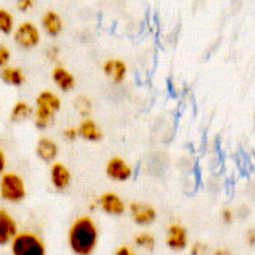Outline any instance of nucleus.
I'll return each mask as SVG.
<instances>
[{
    "mask_svg": "<svg viewBox=\"0 0 255 255\" xmlns=\"http://www.w3.org/2000/svg\"><path fill=\"white\" fill-rule=\"evenodd\" d=\"M69 242L76 253H91L97 242V228L94 222L87 216L78 218L70 229Z\"/></svg>",
    "mask_w": 255,
    "mask_h": 255,
    "instance_id": "f257e3e1",
    "label": "nucleus"
},
{
    "mask_svg": "<svg viewBox=\"0 0 255 255\" xmlns=\"http://www.w3.org/2000/svg\"><path fill=\"white\" fill-rule=\"evenodd\" d=\"M60 108L59 99L51 92H42L37 99L36 124L38 128H44L52 120L56 111Z\"/></svg>",
    "mask_w": 255,
    "mask_h": 255,
    "instance_id": "f03ea898",
    "label": "nucleus"
},
{
    "mask_svg": "<svg viewBox=\"0 0 255 255\" xmlns=\"http://www.w3.org/2000/svg\"><path fill=\"white\" fill-rule=\"evenodd\" d=\"M12 252L15 255H44L45 249L43 243L35 234L24 232L14 237Z\"/></svg>",
    "mask_w": 255,
    "mask_h": 255,
    "instance_id": "7ed1b4c3",
    "label": "nucleus"
},
{
    "mask_svg": "<svg viewBox=\"0 0 255 255\" xmlns=\"http://www.w3.org/2000/svg\"><path fill=\"white\" fill-rule=\"evenodd\" d=\"M40 31L31 21H23L14 30V40L22 48H33L40 41Z\"/></svg>",
    "mask_w": 255,
    "mask_h": 255,
    "instance_id": "20e7f679",
    "label": "nucleus"
},
{
    "mask_svg": "<svg viewBox=\"0 0 255 255\" xmlns=\"http://www.w3.org/2000/svg\"><path fill=\"white\" fill-rule=\"evenodd\" d=\"M0 192L3 198L10 201H18L25 195L24 183L15 173H6L1 179Z\"/></svg>",
    "mask_w": 255,
    "mask_h": 255,
    "instance_id": "39448f33",
    "label": "nucleus"
},
{
    "mask_svg": "<svg viewBox=\"0 0 255 255\" xmlns=\"http://www.w3.org/2000/svg\"><path fill=\"white\" fill-rule=\"evenodd\" d=\"M41 26L49 36L56 37L63 30L62 17L56 10H46L41 16Z\"/></svg>",
    "mask_w": 255,
    "mask_h": 255,
    "instance_id": "423d86ee",
    "label": "nucleus"
},
{
    "mask_svg": "<svg viewBox=\"0 0 255 255\" xmlns=\"http://www.w3.org/2000/svg\"><path fill=\"white\" fill-rule=\"evenodd\" d=\"M107 172L112 178L118 180H125L129 177L131 170L122 158L115 157L109 161L107 166Z\"/></svg>",
    "mask_w": 255,
    "mask_h": 255,
    "instance_id": "0eeeda50",
    "label": "nucleus"
},
{
    "mask_svg": "<svg viewBox=\"0 0 255 255\" xmlns=\"http://www.w3.org/2000/svg\"><path fill=\"white\" fill-rule=\"evenodd\" d=\"M130 210L133 215V219L138 224H147L155 218V211L150 206L138 203H132Z\"/></svg>",
    "mask_w": 255,
    "mask_h": 255,
    "instance_id": "6e6552de",
    "label": "nucleus"
},
{
    "mask_svg": "<svg viewBox=\"0 0 255 255\" xmlns=\"http://www.w3.org/2000/svg\"><path fill=\"white\" fill-rule=\"evenodd\" d=\"M15 233V221L6 211L0 209V243L7 242Z\"/></svg>",
    "mask_w": 255,
    "mask_h": 255,
    "instance_id": "1a4fd4ad",
    "label": "nucleus"
},
{
    "mask_svg": "<svg viewBox=\"0 0 255 255\" xmlns=\"http://www.w3.org/2000/svg\"><path fill=\"white\" fill-rule=\"evenodd\" d=\"M100 202L103 209L111 214H121L125 209V206L122 200L116 194L111 192L104 194L101 197Z\"/></svg>",
    "mask_w": 255,
    "mask_h": 255,
    "instance_id": "9d476101",
    "label": "nucleus"
},
{
    "mask_svg": "<svg viewBox=\"0 0 255 255\" xmlns=\"http://www.w3.org/2000/svg\"><path fill=\"white\" fill-rule=\"evenodd\" d=\"M167 244L173 249H182L186 244V233L184 228L173 224L168 229Z\"/></svg>",
    "mask_w": 255,
    "mask_h": 255,
    "instance_id": "9b49d317",
    "label": "nucleus"
},
{
    "mask_svg": "<svg viewBox=\"0 0 255 255\" xmlns=\"http://www.w3.org/2000/svg\"><path fill=\"white\" fill-rule=\"evenodd\" d=\"M51 178L54 185L59 188H65L70 181V173L68 169L61 163H55L52 166L51 170Z\"/></svg>",
    "mask_w": 255,
    "mask_h": 255,
    "instance_id": "f8f14e48",
    "label": "nucleus"
},
{
    "mask_svg": "<svg viewBox=\"0 0 255 255\" xmlns=\"http://www.w3.org/2000/svg\"><path fill=\"white\" fill-rule=\"evenodd\" d=\"M37 153L44 160H52L57 154V145L50 138L43 137L38 141Z\"/></svg>",
    "mask_w": 255,
    "mask_h": 255,
    "instance_id": "ddd939ff",
    "label": "nucleus"
},
{
    "mask_svg": "<svg viewBox=\"0 0 255 255\" xmlns=\"http://www.w3.org/2000/svg\"><path fill=\"white\" fill-rule=\"evenodd\" d=\"M53 79L57 85L64 91L70 90L73 88L75 80L72 74L62 67H57L53 71Z\"/></svg>",
    "mask_w": 255,
    "mask_h": 255,
    "instance_id": "4468645a",
    "label": "nucleus"
},
{
    "mask_svg": "<svg viewBox=\"0 0 255 255\" xmlns=\"http://www.w3.org/2000/svg\"><path fill=\"white\" fill-rule=\"evenodd\" d=\"M126 65L121 60H110L105 63L104 71L108 75H113L116 82H121L126 74Z\"/></svg>",
    "mask_w": 255,
    "mask_h": 255,
    "instance_id": "2eb2a0df",
    "label": "nucleus"
},
{
    "mask_svg": "<svg viewBox=\"0 0 255 255\" xmlns=\"http://www.w3.org/2000/svg\"><path fill=\"white\" fill-rule=\"evenodd\" d=\"M79 132L83 137L90 140H98L102 136L101 130L99 129L97 125L91 120H86L81 124L79 128Z\"/></svg>",
    "mask_w": 255,
    "mask_h": 255,
    "instance_id": "dca6fc26",
    "label": "nucleus"
},
{
    "mask_svg": "<svg viewBox=\"0 0 255 255\" xmlns=\"http://www.w3.org/2000/svg\"><path fill=\"white\" fill-rule=\"evenodd\" d=\"M14 16L12 12L4 7H0V32L8 35L14 31Z\"/></svg>",
    "mask_w": 255,
    "mask_h": 255,
    "instance_id": "f3484780",
    "label": "nucleus"
},
{
    "mask_svg": "<svg viewBox=\"0 0 255 255\" xmlns=\"http://www.w3.org/2000/svg\"><path fill=\"white\" fill-rule=\"evenodd\" d=\"M1 77L4 81L12 85H20L24 81V76L22 72L17 68H8L3 70Z\"/></svg>",
    "mask_w": 255,
    "mask_h": 255,
    "instance_id": "a211bd4d",
    "label": "nucleus"
},
{
    "mask_svg": "<svg viewBox=\"0 0 255 255\" xmlns=\"http://www.w3.org/2000/svg\"><path fill=\"white\" fill-rule=\"evenodd\" d=\"M31 113L29 106L24 102L17 103L11 113V119L14 121H19L27 118Z\"/></svg>",
    "mask_w": 255,
    "mask_h": 255,
    "instance_id": "6ab92c4d",
    "label": "nucleus"
},
{
    "mask_svg": "<svg viewBox=\"0 0 255 255\" xmlns=\"http://www.w3.org/2000/svg\"><path fill=\"white\" fill-rule=\"evenodd\" d=\"M36 5V0H15V8L20 13H28Z\"/></svg>",
    "mask_w": 255,
    "mask_h": 255,
    "instance_id": "aec40b11",
    "label": "nucleus"
},
{
    "mask_svg": "<svg viewBox=\"0 0 255 255\" xmlns=\"http://www.w3.org/2000/svg\"><path fill=\"white\" fill-rule=\"evenodd\" d=\"M135 243L140 246H146L152 248L154 245V239L148 234H140L135 237Z\"/></svg>",
    "mask_w": 255,
    "mask_h": 255,
    "instance_id": "412c9836",
    "label": "nucleus"
},
{
    "mask_svg": "<svg viewBox=\"0 0 255 255\" xmlns=\"http://www.w3.org/2000/svg\"><path fill=\"white\" fill-rule=\"evenodd\" d=\"M10 57V52L9 50L4 46V45H0V67L5 65Z\"/></svg>",
    "mask_w": 255,
    "mask_h": 255,
    "instance_id": "4be33fe9",
    "label": "nucleus"
},
{
    "mask_svg": "<svg viewBox=\"0 0 255 255\" xmlns=\"http://www.w3.org/2000/svg\"><path fill=\"white\" fill-rule=\"evenodd\" d=\"M64 135L68 139H74L77 136V130L74 128H69L65 129Z\"/></svg>",
    "mask_w": 255,
    "mask_h": 255,
    "instance_id": "5701e85b",
    "label": "nucleus"
},
{
    "mask_svg": "<svg viewBox=\"0 0 255 255\" xmlns=\"http://www.w3.org/2000/svg\"><path fill=\"white\" fill-rule=\"evenodd\" d=\"M222 217L224 219L225 222H230L231 219H232V214H231V211L229 209H224L223 210V213H222Z\"/></svg>",
    "mask_w": 255,
    "mask_h": 255,
    "instance_id": "b1692460",
    "label": "nucleus"
},
{
    "mask_svg": "<svg viewBox=\"0 0 255 255\" xmlns=\"http://www.w3.org/2000/svg\"><path fill=\"white\" fill-rule=\"evenodd\" d=\"M131 252H130V250L128 248V247H121L119 250H118V252H117V254L118 255H129Z\"/></svg>",
    "mask_w": 255,
    "mask_h": 255,
    "instance_id": "393cba45",
    "label": "nucleus"
},
{
    "mask_svg": "<svg viewBox=\"0 0 255 255\" xmlns=\"http://www.w3.org/2000/svg\"><path fill=\"white\" fill-rule=\"evenodd\" d=\"M248 240L250 241V243L251 244H254L255 243V232L252 230V231H250L249 233H248Z\"/></svg>",
    "mask_w": 255,
    "mask_h": 255,
    "instance_id": "a878e982",
    "label": "nucleus"
},
{
    "mask_svg": "<svg viewBox=\"0 0 255 255\" xmlns=\"http://www.w3.org/2000/svg\"><path fill=\"white\" fill-rule=\"evenodd\" d=\"M4 164H5V160H4V155L0 149V172L3 170L4 168Z\"/></svg>",
    "mask_w": 255,
    "mask_h": 255,
    "instance_id": "bb28decb",
    "label": "nucleus"
}]
</instances>
